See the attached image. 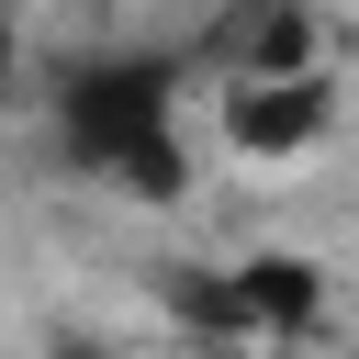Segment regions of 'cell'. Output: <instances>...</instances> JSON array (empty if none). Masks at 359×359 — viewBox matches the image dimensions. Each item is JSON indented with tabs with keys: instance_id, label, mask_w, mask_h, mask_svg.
Segmentation results:
<instances>
[{
	"instance_id": "obj_1",
	"label": "cell",
	"mask_w": 359,
	"mask_h": 359,
	"mask_svg": "<svg viewBox=\"0 0 359 359\" xmlns=\"http://www.w3.org/2000/svg\"><path fill=\"white\" fill-rule=\"evenodd\" d=\"M56 146L79 180L123 202H180L191 146H180V56H79L56 79Z\"/></svg>"
},
{
	"instance_id": "obj_2",
	"label": "cell",
	"mask_w": 359,
	"mask_h": 359,
	"mask_svg": "<svg viewBox=\"0 0 359 359\" xmlns=\"http://www.w3.org/2000/svg\"><path fill=\"white\" fill-rule=\"evenodd\" d=\"M168 314L202 325V337H314L325 325V269L303 247H258L236 269H180Z\"/></svg>"
},
{
	"instance_id": "obj_3",
	"label": "cell",
	"mask_w": 359,
	"mask_h": 359,
	"mask_svg": "<svg viewBox=\"0 0 359 359\" xmlns=\"http://www.w3.org/2000/svg\"><path fill=\"white\" fill-rule=\"evenodd\" d=\"M337 123V79L292 67V79H224V146L236 157H303Z\"/></svg>"
},
{
	"instance_id": "obj_4",
	"label": "cell",
	"mask_w": 359,
	"mask_h": 359,
	"mask_svg": "<svg viewBox=\"0 0 359 359\" xmlns=\"http://www.w3.org/2000/svg\"><path fill=\"white\" fill-rule=\"evenodd\" d=\"M202 67H213V79H292V67H325V56H314V0H224L213 34H202Z\"/></svg>"
}]
</instances>
